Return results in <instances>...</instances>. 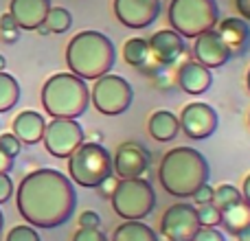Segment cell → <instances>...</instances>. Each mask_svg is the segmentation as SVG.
<instances>
[{"label": "cell", "mask_w": 250, "mask_h": 241, "mask_svg": "<svg viewBox=\"0 0 250 241\" xmlns=\"http://www.w3.org/2000/svg\"><path fill=\"white\" fill-rule=\"evenodd\" d=\"M18 213L33 228H57L66 224L77 206V193L57 169H35L22 178L16 193Z\"/></svg>", "instance_id": "cell-1"}, {"label": "cell", "mask_w": 250, "mask_h": 241, "mask_svg": "<svg viewBox=\"0 0 250 241\" xmlns=\"http://www.w3.org/2000/svg\"><path fill=\"white\" fill-rule=\"evenodd\" d=\"M208 162L202 151L193 147H173L163 156L158 180L169 195L189 200L202 184L208 182Z\"/></svg>", "instance_id": "cell-2"}, {"label": "cell", "mask_w": 250, "mask_h": 241, "mask_svg": "<svg viewBox=\"0 0 250 241\" xmlns=\"http://www.w3.org/2000/svg\"><path fill=\"white\" fill-rule=\"evenodd\" d=\"M117 60L114 44L108 35L99 31H79L75 38H70L66 46V64L68 70L83 81H95L110 73Z\"/></svg>", "instance_id": "cell-3"}, {"label": "cell", "mask_w": 250, "mask_h": 241, "mask_svg": "<svg viewBox=\"0 0 250 241\" xmlns=\"http://www.w3.org/2000/svg\"><path fill=\"white\" fill-rule=\"evenodd\" d=\"M90 103V88L73 73H55L42 86L44 112L53 119H77Z\"/></svg>", "instance_id": "cell-4"}, {"label": "cell", "mask_w": 250, "mask_h": 241, "mask_svg": "<svg viewBox=\"0 0 250 241\" xmlns=\"http://www.w3.org/2000/svg\"><path fill=\"white\" fill-rule=\"evenodd\" d=\"M110 176H112V156L101 142L83 141L68 156L70 182L83 186V189H97Z\"/></svg>", "instance_id": "cell-5"}, {"label": "cell", "mask_w": 250, "mask_h": 241, "mask_svg": "<svg viewBox=\"0 0 250 241\" xmlns=\"http://www.w3.org/2000/svg\"><path fill=\"white\" fill-rule=\"evenodd\" d=\"M169 26L182 38H198L211 31L220 22V9L215 0H171L169 4Z\"/></svg>", "instance_id": "cell-6"}, {"label": "cell", "mask_w": 250, "mask_h": 241, "mask_svg": "<svg viewBox=\"0 0 250 241\" xmlns=\"http://www.w3.org/2000/svg\"><path fill=\"white\" fill-rule=\"evenodd\" d=\"M110 202L121 220H145L156 206V193L145 178H123L119 180Z\"/></svg>", "instance_id": "cell-7"}, {"label": "cell", "mask_w": 250, "mask_h": 241, "mask_svg": "<svg viewBox=\"0 0 250 241\" xmlns=\"http://www.w3.org/2000/svg\"><path fill=\"white\" fill-rule=\"evenodd\" d=\"M134 90L127 83V79L119 77L114 73H105L104 77L95 79V86L90 88V101L97 112L105 117H117L127 112L132 105Z\"/></svg>", "instance_id": "cell-8"}, {"label": "cell", "mask_w": 250, "mask_h": 241, "mask_svg": "<svg viewBox=\"0 0 250 241\" xmlns=\"http://www.w3.org/2000/svg\"><path fill=\"white\" fill-rule=\"evenodd\" d=\"M83 129L75 119H53L44 127L42 142L53 158H68L83 142Z\"/></svg>", "instance_id": "cell-9"}, {"label": "cell", "mask_w": 250, "mask_h": 241, "mask_svg": "<svg viewBox=\"0 0 250 241\" xmlns=\"http://www.w3.org/2000/svg\"><path fill=\"white\" fill-rule=\"evenodd\" d=\"M200 230L198 211L193 204H171L160 217V233L169 241H191Z\"/></svg>", "instance_id": "cell-10"}, {"label": "cell", "mask_w": 250, "mask_h": 241, "mask_svg": "<svg viewBox=\"0 0 250 241\" xmlns=\"http://www.w3.org/2000/svg\"><path fill=\"white\" fill-rule=\"evenodd\" d=\"M178 120H180V129L185 132V136H189L191 141H204V138H211L215 134L220 119H217L213 105L193 101V103L182 108Z\"/></svg>", "instance_id": "cell-11"}, {"label": "cell", "mask_w": 250, "mask_h": 241, "mask_svg": "<svg viewBox=\"0 0 250 241\" xmlns=\"http://www.w3.org/2000/svg\"><path fill=\"white\" fill-rule=\"evenodd\" d=\"M160 13V0H114V16L127 29H145Z\"/></svg>", "instance_id": "cell-12"}, {"label": "cell", "mask_w": 250, "mask_h": 241, "mask_svg": "<svg viewBox=\"0 0 250 241\" xmlns=\"http://www.w3.org/2000/svg\"><path fill=\"white\" fill-rule=\"evenodd\" d=\"M151 156L138 142H123L119 145L117 154L112 160V171L117 173V178H141L143 173L149 169Z\"/></svg>", "instance_id": "cell-13"}, {"label": "cell", "mask_w": 250, "mask_h": 241, "mask_svg": "<svg viewBox=\"0 0 250 241\" xmlns=\"http://www.w3.org/2000/svg\"><path fill=\"white\" fill-rule=\"evenodd\" d=\"M193 60L198 61V64L207 66L208 70L220 68V66H224L226 61L230 60L229 48H226V44L222 42L220 33H217L215 29L204 31V33H200L198 38H195V42H193Z\"/></svg>", "instance_id": "cell-14"}, {"label": "cell", "mask_w": 250, "mask_h": 241, "mask_svg": "<svg viewBox=\"0 0 250 241\" xmlns=\"http://www.w3.org/2000/svg\"><path fill=\"white\" fill-rule=\"evenodd\" d=\"M149 51L151 57L158 61L160 66H171L173 61H178V57L185 55V38L180 33H176L173 29H160L151 35L149 40Z\"/></svg>", "instance_id": "cell-15"}, {"label": "cell", "mask_w": 250, "mask_h": 241, "mask_svg": "<svg viewBox=\"0 0 250 241\" xmlns=\"http://www.w3.org/2000/svg\"><path fill=\"white\" fill-rule=\"evenodd\" d=\"M51 9V0H11L9 13L13 16L16 24L24 31H35L44 24L46 13Z\"/></svg>", "instance_id": "cell-16"}, {"label": "cell", "mask_w": 250, "mask_h": 241, "mask_svg": "<svg viewBox=\"0 0 250 241\" xmlns=\"http://www.w3.org/2000/svg\"><path fill=\"white\" fill-rule=\"evenodd\" d=\"M215 31L220 33L222 42L226 44L230 57L233 55L242 57L244 53L248 51V46H250V26H248L246 20H242V18H226V20L217 22Z\"/></svg>", "instance_id": "cell-17"}, {"label": "cell", "mask_w": 250, "mask_h": 241, "mask_svg": "<svg viewBox=\"0 0 250 241\" xmlns=\"http://www.w3.org/2000/svg\"><path fill=\"white\" fill-rule=\"evenodd\" d=\"M176 79H178L180 90L187 92V95H193V97L208 92V88H211V83H213L211 70H208L207 66L198 64L195 60L185 61V64L178 68Z\"/></svg>", "instance_id": "cell-18"}, {"label": "cell", "mask_w": 250, "mask_h": 241, "mask_svg": "<svg viewBox=\"0 0 250 241\" xmlns=\"http://www.w3.org/2000/svg\"><path fill=\"white\" fill-rule=\"evenodd\" d=\"M13 136L22 142V145H35V142H42L44 136V127H46V120L40 112L35 110H24L13 119Z\"/></svg>", "instance_id": "cell-19"}, {"label": "cell", "mask_w": 250, "mask_h": 241, "mask_svg": "<svg viewBox=\"0 0 250 241\" xmlns=\"http://www.w3.org/2000/svg\"><path fill=\"white\" fill-rule=\"evenodd\" d=\"M147 129H149V136L158 142H167L173 141L180 132V120L173 112L169 110H156L154 114L147 120Z\"/></svg>", "instance_id": "cell-20"}, {"label": "cell", "mask_w": 250, "mask_h": 241, "mask_svg": "<svg viewBox=\"0 0 250 241\" xmlns=\"http://www.w3.org/2000/svg\"><path fill=\"white\" fill-rule=\"evenodd\" d=\"M220 226L226 230L229 235H237L239 230H244L246 226H250V204L246 200H239L233 206L222 211V221Z\"/></svg>", "instance_id": "cell-21"}, {"label": "cell", "mask_w": 250, "mask_h": 241, "mask_svg": "<svg viewBox=\"0 0 250 241\" xmlns=\"http://www.w3.org/2000/svg\"><path fill=\"white\" fill-rule=\"evenodd\" d=\"M112 241H158V237L143 220H127L114 228Z\"/></svg>", "instance_id": "cell-22"}, {"label": "cell", "mask_w": 250, "mask_h": 241, "mask_svg": "<svg viewBox=\"0 0 250 241\" xmlns=\"http://www.w3.org/2000/svg\"><path fill=\"white\" fill-rule=\"evenodd\" d=\"M123 60L125 64L141 68L143 64L151 60V51H149V42L145 38H132L123 44Z\"/></svg>", "instance_id": "cell-23"}, {"label": "cell", "mask_w": 250, "mask_h": 241, "mask_svg": "<svg viewBox=\"0 0 250 241\" xmlns=\"http://www.w3.org/2000/svg\"><path fill=\"white\" fill-rule=\"evenodd\" d=\"M18 99H20V83L16 81V77L2 70L0 73V112H9L11 108H16Z\"/></svg>", "instance_id": "cell-24"}, {"label": "cell", "mask_w": 250, "mask_h": 241, "mask_svg": "<svg viewBox=\"0 0 250 241\" xmlns=\"http://www.w3.org/2000/svg\"><path fill=\"white\" fill-rule=\"evenodd\" d=\"M44 26L48 29V33H66L73 26V16L64 7H51L46 13V20H44Z\"/></svg>", "instance_id": "cell-25"}, {"label": "cell", "mask_w": 250, "mask_h": 241, "mask_svg": "<svg viewBox=\"0 0 250 241\" xmlns=\"http://www.w3.org/2000/svg\"><path fill=\"white\" fill-rule=\"evenodd\" d=\"M239 200H242V191H239L237 186H233V184H220V186L213 189V200L211 202L215 204L220 211L233 206V204L239 202Z\"/></svg>", "instance_id": "cell-26"}, {"label": "cell", "mask_w": 250, "mask_h": 241, "mask_svg": "<svg viewBox=\"0 0 250 241\" xmlns=\"http://www.w3.org/2000/svg\"><path fill=\"white\" fill-rule=\"evenodd\" d=\"M198 211V220H200V226H207V228H217L222 221V211L215 206L213 202L208 204H200L195 206Z\"/></svg>", "instance_id": "cell-27"}, {"label": "cell", "mask_w": 250, "mask_h": 241, "mask_svg": "<svg viewBox=\"0 0 250 241\" xmlns=\"http://www.w3.org/2000/svg\"><path fill=\"white\" fill-rule=\"evenodd\" d=\"M0 38L7 44L18 42V38H20V26L16 24L11 13H2V16H0Z\"/></svg>", "instance_id": "cell-28"}, {"label": "cell", "mask_w": 250, "mask_h": 241, "mask_svg": "<svg viewBox=\"0 0 250 241\" xmlns=\"http://www.w3.org/2000/svg\"><path fill=\"white\" fill-rule=\"evenodd\" d=\"M7 241H40V235L33 226L20 224V226H13V228L9 230Z\"/></svg>", "instance_id": "cell-29"}, {"label": "cell", "mask_w": 250, "mask_h": 241, "mask_svg": "<svg viewBox=\"0 0 250 241\" xmlns=\"http://www.w3.org/2000/svg\"><path fill=\"white\" fill-rule=\"evenodd\" d=\"M0 149H2L7 156L16 158V156L20 154V149H22V142L18 141L13 134H0Z\"/></svg>", "instance_id": "cell-30"}, {"label": "cell", "mask_w": 250, "mask_h": 241, "mask_svg": "<svg viewBox=\"0 0 250 241\" xmlns=\"http://www.w3.org/2000/svg\"><path fill=\"white\" fill-rule=\"evenodd\" d=\"M73 241H108V239L99 228H79L75 233Z\"/></svg>", "instance_id": "cell-31"}, {"label": "cell", "mask_w": 250, "mask_h": 241, "mask_svg": "<svg viewBox=\"0 0 250 241\" xmlns=\"http://www.w3.org/2000/svg\"><path fill=\"white\" fill-rule=\"evenodd\" d=\"M191 241H226L224 235L217 228H207V226H200V230L195 233V237Z\"/></svg>", "instance_id": "cell-32"}, {"label": "cell", "mask_w": 250, "mask_h": 241, "mask_svg": "<svg viewBox=\"0 0 250 241\" xmlns=\"http://www.w3.org/2000/svg\"><path fill=\"white\" fill-rule=\"evenodd\" d=\"M191 200H193V206H200V204H208L213 200V186L208 184H202L198 191H195L193 195H191Z\"/></svg>", "instance_id": "cell-33"}, {"label": "cell", "mask_w": 250, "mask_h": 241, "mask_svg": "<svg viewBox=\"0 0 250 241\" xmlns=\"http://www.w3.org/2000/svg\"><path fill=\"white\" fill-rule=\"evenodd\" d=\"M101 226V217L95 211H83L79 215V228H99Z\"/></svg>", "instance_id": "cell-34"}, {"label": "cell", "mask_w": 250, "mask_h": 241, "mask_svg": "<svg viewBox=\"0 0 250 241\" xmlns=\"http://www.w3.org/2000/svg\"><path fill=\"white\" fill-rule=\"evenodd\" d=\"M13 195V182L9 178V173H0V204L9 202V198Z\"/></svg>", "instance_id": "cell-35"}, {"label": "cell", "mask_w": 250, "mask_h": 241, "mask_svg": "<svg viewBox=\"0 0 250 241\" xmlns=\"http://www.w3.org/2000/svg\"><path fill=\"white\" fill-rule=\"evenodd\" d=\"M119 180H121V178H114V176L105 178V180L101 182L99 186H97V191H99V195H101V198H108V200L112 198V193H114V189H117Z\"/></svg>", "instance_id": "cell-36"}, {"label": "cell", "mask_w": 250, "mask_h": 241, "mask_svg": "<svg viewBox=\"0 0 250 241\" xmlns=\"http://www.w3.org/2000/svg\"><path fill=\"white\" fill-rule=\"evenodd\" d=\"M235 7L242 20H250V0H235Z\"/></svg>", "instance_id": "cell-37"}, {"label": "cell", "mask_w": 250, "mask_h": 241, "mask_svg": "<svg viewBox=\"0 0 250 241\" xmlns=\"http://www.w3.org/2000/svg\"><path fill=\"white\" fill-rule=\"evenodd\" d=\"M11 169H13V158L0 149V173H9Z\"/></svg>", "instance_id": "cell-38"}, {"label": "cell", "mask_w": 250, "mask_h": 241, "mask_svg": "<svg viewBox=\"0 0 250 241\" xmlns=\"http://www.w3.org/2000/svg\"><path fill=\"white\" fill-rule=\"evenodd\" d=\"M242 198L250 204V173H248L246 178H244V184H242Z\"/></svg>", "instance_id": "cell-39"}, {"label": "cell", "mask_w": 250, "mask_h": 241, "mask_svg": "<svg viewBox=\"0 0 250 241\" xmlns=\"http://www.w3.org/2000/svg\"><path fill=\"white\" fill-rule=\"evenodd\" d=\"M235 237H237V241H250V226H246L244 230H239Z\"/></svg>", "instance_id": "cell-40"}, {"label": "cell", "mask_w": 250, "mask_h": 241, "mask_svg": "<svg viewBox=\"0 0 250 241\" xmlns=\"http://www.w3.org/2000/svg\"><path fill=\"white\" fill-rule=\"evenodd\" d=\"M101 138H104V136H101L99 132H92L90 134V141H88V142H101Z\"/></svg>", "instance_id": "cell-41"}, {"label": "cell", "mask_w": 250, "mask_h": 241, "mask_svg": "<svg viewBox=\"0 0 250 241\" xmlns=\"http://www.w3.org/2000/svg\"><path fill=\"white\" fill-rule=\"evenodd\" d=\"M7 68V60H4V55H0V73Z\"/></svg>", "instance_id": "cell-42"}, {"label": "cell", "mask_w": 250, "mask_h": 241, "mask_svg": "<svg viewBox=\"0 0 250 241\" xmlns=\"http://www.w3.org/2000/svg\"><path fill=\"white\" fill-rule=\"evenodd\" d=\"M246 86H248V92H250V70H248V75H246Z\"/></svg>", "instance_id": "cell-43"}, {"label": "cell", "mask_w": 250, "mask_h": 241, "mask_svg": "<svg viewBox=\"0 0 250 241\" xmlns=\"http://www.w3.org/2000/svg\"><path fill=\"white\" fill-rule=\"evenodd\" d=\"M2 224H4V217H2V213H0V230H2Z\"/></svg>", "instance_id": "cell-44"}, {"label": "cell", "mask_w": 250, "mask_h": 241, "mask_svg": "<svg viewBox=\"0 0 250 241\" xmlns=\"http://www.w3.org/2000/svg\"><path fill=\"white\" fill-rule=\"evenodd\" d=\"M248 125H250V114H248Z\"/></svg>", "instance_id": "cell-45"}]
</instances>
